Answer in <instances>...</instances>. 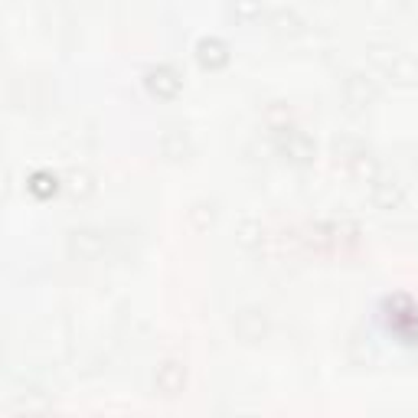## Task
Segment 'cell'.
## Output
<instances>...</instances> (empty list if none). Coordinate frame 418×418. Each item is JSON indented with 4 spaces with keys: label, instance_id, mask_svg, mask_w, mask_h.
Returning a JSON list of instances; mask_svg holds the SVG:
<instances>
[{
    "label": "cell",
    "instance_id": "6da1fadb",
    "mask_svg": "<svg viewBox=\"0 0 418 418\" xmlns=\"http://www.w3.org/2000/svg\"><path fill=\"white\" fill-rule=\"evenodd\" d=\"M148 86L154 92H160V95H173L180 88V79H177V72H173L170 66H157V69L148 72Z\"/></svg>",
    "mask_w": 418,
    "mask_h": 418
},
{
    "label": "cell",
    "instance_id": "7a4b0ae2",
    "mask_svg": "<svg viewBox=\"0 0 418 418\" xmlns=\"http://www.w3.org/2000/svg\"><path fill=\"white\" fill-rule=\"evenodd\" d=\"M199 59L209 62V66H219V62H226V43L216 37H206V39H199Z\"/></svg>",
    "mask_w": 418,
    "mask_h": 418
},
{
    "label": "cell",
    "instance_id": "3957f363",
    "mask_svg": "<svg viewBox=\"0 0 418 418\" xmlns=\"http://www.w3.org/2000/svg\"><path fill=\"white\" fill-rule=\"evenodd\" d=\"M33 190H37V193H46V190H50V173H37V177H33Z\"/></svg>",
    "mask_w": 418,
    "mask_h": 418
}]
</instances>
